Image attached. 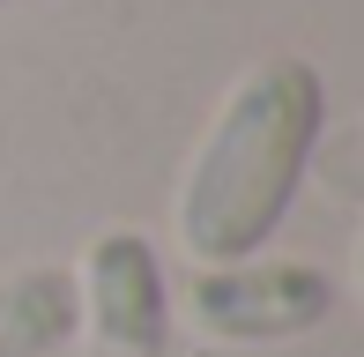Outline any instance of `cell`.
Segmentation results:
<instances>
[{"mask_svg": "<svg viewBox=\"0 0 364 357\" xmlns=\"http://www.w3.org/2000/svg\"><path fill=\"white\" fill-rule=\"evenodd\" d=\"M75 268L38 261L0 283V357H60L75 343Z\"/></svg>", "mask_w": 364, "mask_h": 357, "instance_id": "cell-4", "label": "cell"}, {"mask_svg": "<svg viewBox=\"0 0 364 357\" xmlns=\"http://www.w3.org/2000/svg\"><path fill=\"white\" fill-rule=\"evenodd\" d=\"M327 134V75L305 53H268L223 90L178 178V246L193 268L253 261L283 231Z\"/></svg>", "mask_w": 364, "mask_h": 357, "instance_id": "cell-1", "label": "cell"}, {"mask_svg": "<svg viewBox=\"0 0 364 357\" xmlns=\"http://www.w3.org/2000/svg\"><path fill=\"white\" fill-rule=\"evenodd\" d=\"M0 8H8V0H0Z\"/></svg>", "mask_w": 364, "mask_h": 357, "instance_id": "cell-5", "label": "cell"}, {"mask_svg": "<svg viewBox=\"0 0 364 357\" xmlns=\"http://www.w3.org/2000/svg\"><path fill=\"white\" fill-rule=\"evenodd\" d=\"M186 320L223 350L305 343L335 320V275L312 261H260V253L230 261V268H193Z\"/></svg>", "mask_w": 364, "mask_h": 357, "instance_id": "cell-2", "label": "cell"}, {"mask_svg": "<svg viewBox=\"0 0 364 357\" xmlns=\"http://www.w3.org/2000/svg\"><path fill=\"white\" fill-rule=\"evenodd\" d=\"M75 328H90V357H171L164 253L127 223L97 231L75 268Z\"/></svg>", "mask_w": 364, "mask_h": 357, "instance_id": "cell-3", "label": "cell"}]
</instances>
